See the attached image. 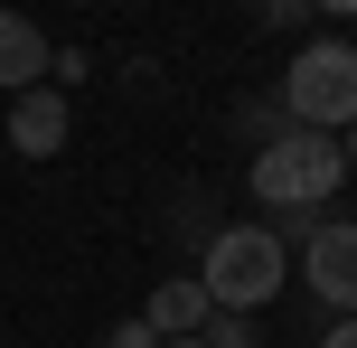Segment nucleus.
Here are the masks:
<instances>
[{
    "mask_svg": "<svg viewBox=\"0 0 357 348\" xmlns=\"http://www.w3.org/2000/svg\"><path fill=\"white\" fill-rule=\"evenodd\" d=\"M245 179H254V207H273V217H320L348 179V151L329 132H273Z\"/></svg>",
    "mask_w": 357,
    "mask_h": 348,
    "instance_id": "1",
    "label": "nucleus"
},
{
    "mask_svg": "<svg viewBox=\"0 0 357 348\" xmlns=\"http://www.w3.org/2000/svg\"><path fill=\"white\" fill-rule=\"evenodd\" d=\"M282 273H291V255H282L273 226H216L207 255H197V292H207L216 311H235V320L264 311V301L282 292Z\"/></svg>",
    "mask_w": 357,
    "mask_h": 348,
    "instance_id": "2",
    "label": "nucleus"
},
{
    "mask_svg": "<svg viewBox=\"0 0 357 348\" xmlns=\"http://www.w3.org/2000/svg\"><path fill=\"white\" fill-rule=\"evenodd\" d=\"M282 113H291V132H348L357 123V47L348 38H310L282 66Z\"/></svg>",
    "mask_w": 357,
    "mask_h": 348,
    "instance_id": "3",
    "label": "nucleus"
},
{
    "mask_svg": "<svg viewBox=\"0 0 357 348\" xmlns=\"http://www.w3.org/2000/svg\"><path fill=\"white\" fill-rule=\"evenodd\" d=\"M310 301H329V320H357V217H320L301 245Z\"/></svg>",
    "mask_w": 357,
    "mask_h": 348,
    "instance_id": "4",
    "label": "nucleus"
},
{
    "mask_svg": "<svg viewBox=\"0 0 357 348\" xmlns=\"http://www.w3.org/2000/svg\"><path fill=\"white\" fill-rule=\"evenodd\" d=\"M66 132H75V104H66L56 85L10 94V151H19V160H56V151H66Z\"/></svg>",
    "mask_w": 357,
    "mask_h": 348,
    "instance_id": "5",
    "label": "nucleus"
},
{
    "mask_svg": "<svg viewBox=\"0 0 357 348\" xmlns=\"http://www.w3.org/2000/svg\"><path fill=\"white\" fill-rule=\"evenodd\" d=\"M47 66H56L47 29H38V19H19V10H0V94H29V85H47Z\"/></svg>",
    "mask_w": 357,
    "mask_h": 348,
    "instance_id": "6",
    "label": "nucleus"
},
{
    "mask_svg": "<svg viewBox=\"0 0 357 348\" xmlns=\"http://www.w3.org/2000/svg\"><path fill=\"white\" fill-rule=\"evenodd\" d=\"M142 320H151V339H197V330L216 320V301L197 292V273H178V282H160V292H151Z\"/></svg>",
    "mask_w": 357,
    "mask_h": 348,
    "instance_id": "7",
    "label": "nucleus"
},
{
    "mask_svg": "<svg viewBox=\"0 0 357 348\" xmlns=\"http://www.w3.org/2000/svg\"><path fill=\"white\" fill-rule=\"evenodd\" d=\"M197 339H207V348H254V320H235V311H216V320H207V330H197Z\"/></svg>",
    "mask_w": 357,
    "mask_h": 348,
    "instance_id": "8",
    "label": "nucleus"
},
{
    "mask_svg": "<svg viewBox=\"0 0 357 348\" xmlns=\"http://www.w3.org/2000/svg\"><path fill=\"white\" fill-rule=\"evenodd\" d=\"M113 348H160V339H151V320H123V330H113Z\"/></svg>",
    "mask_w": 357,
    "mask_h": 348,
    "instance_id": "9",
    "label": "nucleus"
},
{
    "mask_svg": "<svg viewBox=\"0 0 357 348\" xmlns=\"http://www.w3.org/2000/svg\"><path fill=\"white\" fill-rule=\"evenodd\" d=\"M320 348H357V320H329V330H320Z\"/></svg>",
    "mask_w": 357,
    "mask_h": 348,
    "instance_id": "10",
    "label": "nucleus"
},
{
    "mask_svg": "<svg viewBox=\"0 0 357 348\" xmlns=\"http://www.w3.org/2000/svg\"><path fill=\"white\" fill-rule=\"evenodd\" d=\"M339 151H348V169H357V123H348V142H339Z\"/></svg>",
    "mask_w": 357,
    "mask_h": 348,
    "instance_id": "11",
    "label": "nucleus"
},
{
    "mask_svg": "<svg viewBox=\"0 0 357 348\" xmlns=\"http://www.w3.org/2000/svg\"><path fill=\"white\" fill-rule=\"evenodd\" d=\"M160 348H207V339H160Z\"/></svg>",
    "mask_w": 357,
    "mask_h": 348,
    "instance_id": "12",
    "label": "nucleus"
}]
</instances>
